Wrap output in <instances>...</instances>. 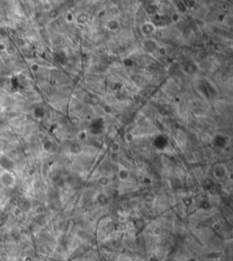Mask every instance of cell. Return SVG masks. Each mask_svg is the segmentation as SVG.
<instances>
[{"instance_id": "obj_1", "label": "cell", "mask_w": 233, "mask_h": 261, "mask_svg": "<svg viewBox=\"0 0 233 261\" xmlns=\"http://www.w3.org/2000/svg\"><path fill=\"white\" fill-rule=\"evenodd\" d=\"M156 30V27L152 23H146L141 27V31L144 35H151Z\"/></svg>"}, {"instance_id": "obj_2", "label": "cell", "mask_w": 233, "mask_h": 261, "mask_svg": "<svg viewBox=\"0 0 233 261\" xmlns=\"http://www.w3.org/2000/svg\"><path fill=\"white\" fill-rule=\"evenodd\" d=\"M214 175L217 179H221L226 175V168L224 166L220 164V165H217L214 169Z\"/></svg>"}, {"instance_id": "obj_3", "label": "cell", "mask_w": 233, "mask_h": 261, "mask_svg": "<svg viewBox=\"0 0 233 261\" xmlns=\"http://www.w3.org/2000/svg\"><path fill=\"white\" fill-rule=\"evenodd\" d=\"M129 176H130V173H129V171L126 168H121L118 170V177L120 181L125 182L129 180Z\"/></svg>"}, {"instance_id": "obj_4", "label": "cell", "mask_w": 233, "mask_h": 261, "mask_svg": "<svg viewBox=\"0 0 233 261\" xmlns=\"http://www.w3.org/2000/svg\"><path fill=\"white\" fill-rule=\"evenodd\" d=\"M98 183L102 186H108L109 184V183H110V180H109V178L108 176H105L104 175V176H101L98 179Z\"/></svg>"}, {"instance_id": "obj_5", "label": "cell", "mask_w": 233, "mask_h": 261, "mask_svg": "<svg viewBox=\"0 0 233 261\" xmlns=\"http://www.w3.org/2000/svg\"><path fill=\"white\" fill-rule=\"evenodd\" d=\"M118 27V23L117 22L116 20H110L109 23H108V27H109V29L111 30H115L117 29Z\"/></svg>"}, {"instance_id": "obj_6", "label": "cell", "mask_w": 233, "mask_h": 261, "mask_svg": "<svg viewBox=\"0 0 233 261\" xmlns=\"http://www.w3.org/2000/svg\"><path fill=\"white\" fill-rule=\"evenodd\" d=\"M119 149H120V146L118 143H113L112 146L110 147L111 153H118V152H119Z\"/></svg>"}, {"instance_id": "obj_7", "label": "cell", "mask_w": 233, "mask_h": 261, "mask_svg": "<svg viewBox=\"0 0 233 261\" xmlns=\"http://www.w3.org/2000/svg\"><path fill=\"white\" fill-rule=\"evenodd\" d=\"M161 232H162V229H161L160 227H156L153 228L152 230V234L154 236H159L161 235Z\"/></svg>"}, {"instance_id": "obj_8", "label": "cell", "mask_w": 233, "mask_h": 261, "mask_svg": "<svg viewBox=\"0 0 233 261\" xmlns=\"http://www.w3.org/2000/svg\"><path fill=\"white\" fill-rule=\"evenodd\" d=\"M172 20L173 21H175V22H177V21H179V15L178 13H174L173 15H172Z\"/></svg>"}, {"instance_id": "obj_9", "label": "cell", "mask_w": 233, "mask_h": 261, "mask_svg": "<svg viewBox=\"0 0 233 261\" xmlns=\"http://www.w3.org/2000/svg\"><path fill=\"white\" fill-rule=\"evenodd\" d=\"M132 136H133L132 134H130V133L128 134V135H127V140H128V142H131L132 140H133V137H132Z\"/></svg>"}, {"instance_id": "obj_10", "label": "cell", "mask_w": 233, "mask_h": 261, "mask_svg": "<svg viewBox=\"0 0 233 261\" xmlns=\"http://www.w3.org/2000/svg\"><path fill=\"white\" fill-rule=\"evenodd\" d=\"M67 19L70 22V21H72V19H73V16H71V14H68V16H67Z\"/></svg>"}, {"instance_id": "obj_11", "label": "cell", "mask_w": 233, "mask_h": 261, "mask_svg": "<svg viewBox=\"0 0 233 261\" xmlns=\"http://www.w3.org/2000/svg\"><path fill=\"white\" fill-rule=\"evenodd\" d=\"M24 261H33V258L31 257H29V256H27V257H25V260Z\"/></svg>"}, {"instance_id": "obj_12", "label": "cell", "mask_w": 233, "mask_h": 261, "mask_svg": "<svg viewBox=\"0 0 233 261\" xmlns=\"http://www.w3.org/2000/svg\"><path fill=\"white\" fill-rule=\"evenodd\" d=\"M136 261H143V260H142V259H140V258H138V259H137Z\"/></svg>"}]
</instances>
